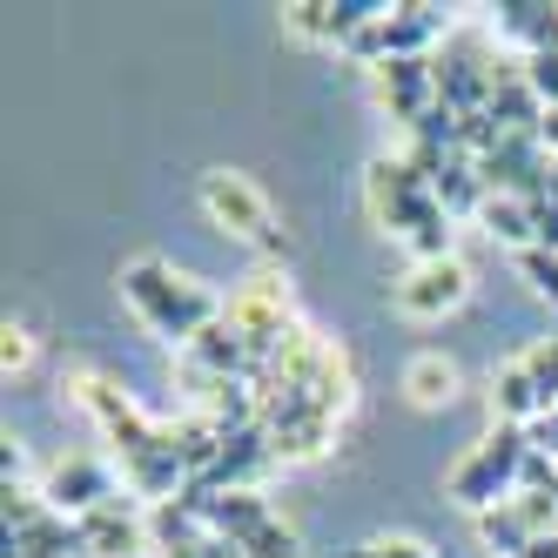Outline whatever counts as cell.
<instances>
[{"label": "cell", "mask_w": 558, "mask_h": 558, "mask_svg": "<svg viewBox=\"0 0 558 558\" xmlns=\"http://www.w3.org/2000/svg\"><path fill=\"white\" fill-rule=\"evenodd\" d=\"M114 492H108V471L95 464V458H68L54 477H48V505L54 511H74V518H88L95 505H108Z\"/></svg>", "instance_id": "30bf717a"}, {"label": "cell", "mask_w": 558, "mask_h": 558, "mask_svg": "<svg viewBox=\"0 0 558 558\" xmlns=\"http://www.w3.org/2000/svg\"><path fill=\"white\" fill-rule=\"evenodd\" d=\"M518 558H558V532H538L525 551H518Z\"/></svg>", "instance_id": "4dcf8cb0"}, {"label": "cell", "mask_w": 558, "mask_h": 558, "mask_svg": "<svg viewBox=\"0 0 558 558\" xmlns=\"http://www.w3.org/2000/svg\"><path fill=\"white\" fill-rule=\"evenodd\" d=\"M532 216H538V243H532V250H551V256H558V203H538Z\"/></svg>", "instance_id": "484cf974"}, {"label": "cell", "mask_w": 558, "mask_h": 558, "mask_svg": "<svg viewBox=\"0 0 558 558\" xmlns=\"http://www.w3.org/2000/svg\"><path fill=\"white\" fill-rule=\"evenodd\" d=\"M122 296L148 316V330L162 337V343H195V337H203L216 316H222L209 290L182 283V276H169L162 263H129V269H122Z\"/></svg>", "instance_id": "6da1fadb"}, {"label": "cell", "mask_w": 558, "mask_h": 558, "mask_svg": "<svg viewBox=\"0 0 558 558\" xmlns=\"http://www.w3.org/2000/svg\"><path fill=\"white\" fill-rule=\"evenodd\" d=\"M296 34H316V41H337V21H330V0H303V8H290Z\"/></svg>", "instance_id": "cb8c5ba5"}, {"label": "cell", "mask_w": 558, "mask_h": 558, "mask_svg": "<svg viewBox=\"0 0 558 558\" xmlns=\"http://www.w3.org/2000/svg\"><path fill=\"white\" fill-rule=\"evenodd\" d=\"M276 458V445H269V430L263 424H250V430H235V437H222V458H216V471H203L216 492H250L256 485V471Z\"/></svg>", "instance_id": "ba28073f"}, {"label": "cell", "mask_w": 558, "mask_h": 558, "mask_svg": "<svg viewBox=\"0 0 558 558\" xmlns=\"http://www.w3.org/2000/svg\"><path fill=\"white\" fill-rule=\"evenodd\" d=\"M203 203H209V216H216L222 229L250 235L256 250H269V256H283V250H290V235L276 229L269 203H263V195H256L243 175H203Z\"/></svg>", "instance_id": "277c9868"}, {"label": "cell", "mask_w": 558, "mask_h": 558, "mask_svg": "<svg viewBox=\"0 0 558 558\" xmlns=\"http://www.w3.org/2000/svg\"><path fill=\"white\" fill-rule=\"evenodd\" d=\"M538 148L558 162V108H545V114H538Z\"/></svg>", "instance_id": "83f0119b"}, {"label": "cell", "mask_w": 558, "mask_h": 558, "mask_svg": "<svg viewBox=\"0 0 558 558\" xmlns=\"http://www.w3.org/2000/svg\"><path fill=\"white\" fill-rule=\"evenodd\" d=\"M498 417L505 424H532V417H545V397H538V384H532V371L525 364H511V371H498Z\"/></svg>", "instance_id": "e0dca14e"}, {"label": "cell", "mask_w": 558, "mask_h": 558, "mask_svg": "<svg viewBox=\"0 0 558 558\" xmlns=\"http://www.w3.org/2000/svg\"><path fill=\"white\" fill-rule=\"evenodd\" d=\"M82 525V538H88V551L95 558H135L142 551V532H135V518H129V505H95L88 518H74Z\"/></svg>", "instance_id": "8fae6325"}, {"label": "cell", "mask_w": 558, "mask_h": 558, "mask_svg": "<svg viewBox=\"0 0 558 558\" xmlns=\"http://www.w3.org/2000/svg\"><path fill=\"white\" fill-rule=\"evenodd\" d=\"M0 364H8V371L27 364V337H21V330H8V343H0Z\"/></svg>", "instance_id": "f1b7e54d"}, {"label": "cell", "mask_w": 558, "mask_h": 558, "mask_svg": "<svg viewBox=\"0 0 558 558\" xmlns=\"http://www.w3.org/2000/svg\"><path fill=\"white\" fill-rule=\"evenodd\" d=\"M558 485V458L551 451H525V464H518V498L525 492H551Z\"/></svg>", "instance_id": "7402d4cb"}, {"label": "cell", "mask_w": 558, "mask_h": 558, "mask_svg": "<svg viewBox=\"0 0 558 558\" xmlns=\"http://www.w3.org/2000/svg\"><path fill=\"white\" fill-rule=\"evenodd\" d=\"M404 390L417 397V404H451L458 377H451V364H445V356H417V364H411V377H404Z\"/></svg>", "instance_id": "ac0fdd59"}, {"label": "cell", "mask_w": 558, "mask_h": 558, "mask_svg": "<svg viewBox=\"0 0 558 558\" xmlns=\"http://www.w3.org/2000/svg\"><path fill=\"white\" fill-rule=\"evenodd\" d=\"M82 397H88V411L101 417V430L114 437V445H122V458H129V464H142L148 451H162V445H169V430H155V424H148V417H142V411H135L114 384L88 377V384H82Z\"/></svg>", "instance_id": "5b68a950"}, {"label": "cell", "mask_w": 558, "mask_h": 558, "mask_svg": "<svg viewBox=\"0 0 558 558\" xmlns=\"http://www.w3.org/2000/svg\"><path fill=\"white\" fill-rule=\"evenodd\" d=\"M148 538H155V551H182V545H203V538H209V525H203V518H195L182 498H169V505H155Z\"/></svg>", "instance_id": "2e32d148"}, {"label": "cell", "mask_w": 558, "mask_h": 558, "mask_svg": "<svg viewBox=\"0 0 558 558\" xmlns=\"http://www.w3.org/2000/svg\"><path fill=\"white\" fill-rule=\"evenodd\" d=\"M430 195L445 203V216H477V209L492 203L485 182H477V162H471V155H451V162L430 175Z\"/></svg>", "instance_id": "4fadbf2b"}, {"label": "cell", "mask_w": 558, "mask_h": 558, "mask_svg": "<svg viewBox=\"0 0 558 558\" xmlns=\"http://www.w3.org/2000/svg\"><path fill=\"white\" fill-rule=\"evenodd\" d=\"M371 209H377V222H384V229L404 235V243H411L417 229L445 222V203H437L430 182L411 169V155H404V162H390V155H384V162L371 169Z\"/></svg>", "instance_id": "3957f363"}, {"label": "cell", "mask_w": 558, "mask_h": 558, "mask_svg": "<svg viewBox=\"0 0 558 558\" xmlns=\"http://www.w3.org/2000/svg\"><path fill=\"white\" fill-rule=\"evenodd\" d=\"M0 518H8V538H27V532H41L48 518H54V505H48V498H34V492H14V485H8V498H0Z\"/></svg>", "instance_id": "d6986e66"}, {"label": "cell", "mask_w": 558, "mask_h": 558, "mask_svg": "<svg viewBox=\"0 0 558 558\" xmlns=\"http://www.w3.org/2000/svg\"><path fill=\"white\" fill-rule=\"evenodd\" d=\"M203 525H209L216 538H235V545L250 551V545L276 525V518H269V498H263V492H222V498L203 511Z\"/></svg>", "instance_id": "9c48e42d"}, {"label": "cell", "mask_w": 558, "mask_h": 558, "mask_svg": "<svg viewBox=\"0 0 558 558\" xmlns=\"http://www.w3.org/2000/svg\"><path fill=\"white\" fill-rule=\"evenodd\" d=\"M498 27L511 34V41H525L532 54H558V8L551 0H505Z\"/></svg>", "instance_id": "7c38bea8"}, {"label": "cell", "mask_w": 558, "mask_h": 558, "mask_svg": "<svg viewBox=\"0 0 558 558\" xmlns=\"http://www.w3.org/2000/svg\"><path fill=\"white\" fill-rule=\"evenodd\" d=\"M464 290H471L464 263H458V256H445V263H417L404 283H397V303H404L411 316H437V310L464 303Z\"/></svg>", "instance_id": "8992f818"}, {"label": "cell", "mask_w": 558, "mask_h": 558, "mask_svg": "<svg viewBox=\"0 0 558 558\" xmlns=\"http://www.w3.org/2000/svg\"><path fill=\"white\" fill-rule=\"evenodd\" d=\"M518 269H525V283H532L538 296L558 303V256H551V250H525V256H518Z\"/></svg>", "instance_id": "44dd1931"}, {"label": "cell", "mask_w": 558, "mask_h": 558, "mask_svg": "<svg viewBox=\"0 0 558 558\" xmlns=\"http://www.w3.org/2000/svg\"><path fill=\"white\" fill-rule=\"evenodd\" d=\"M477 222H485L498 243H518V256L538 243V216H532V203H518V195H492V203L477 209Z\"/></svg>", "instance_id": "9a60e30c"}, {"label": "cell", "mask_w": 558, "mask_h": 558, "mask_svg": "<svg viewBox=\"0 0 558 558\" xmlns=\"http://www.w3.org/2000/svg\"><path fill=\"white\" fill-rule=\"evenodd\" d=\"M525 82L545 108H558V54H525Z\"/></svg>", "instance_id": "603a6c76"}, {"label": "cell", "mask_w": 558, "mask_h": 558, "mask_svg": "<svg viewBox=\"0 0 558 558\" xmlns=\"http://www.w3.org/2000/svg\"><path fill=\"white\" fill-rule=\"evenodd\" d=\"M162 558H203V545H182V551H162Z\"/></svg>", "instance_id": "1f68e13d"}, {"label": "cell", "mask_w": 558, "mask_h": 558, "mask_svg": "<svg viewBox=\"0 0 558 558\" xmlns=\"http://www.w3.org/2000/svg\"><path fill=\"white\" fill-rule=\"evenodd\" d=\"M525 371H532V384H538V397H545V411H558V343H538V350L525 356Z\"/></svg>", "instance_id": "ffe728a7"}, {"label": "cell", "mask_w": 558, "mask_h": 558, "mask_svg": "<svg viewBox=\"0 0 558 558\" xmlns=\"http://www.w3.org/2000/svg\"><path fill=\"white\" fill-rule=\"evenodd\" d=\"M364 558H430V551L411 538H377V545H364Z\"/></svg>", "instance_id": "4316f807"}, {"label": "cell", "mask_w": 558, "mask_h": 558, "mask_svg": "<svg viewBox=\"0 0 558 558\" xmlns=\"http://www.w3.org/2000/svg\"><path fill=\"white\" fill-rule=\"evenodd\" d=\"M203 558H250V551L235 545V538H216V532H209V538H203Z\"/></svg>", "instance_id": "f546056e"}, {"label": "cell", "mask_w": 558, "mask_h": 558, "mask_svg": "<svg viewBox=\"0 0 558 558\" xmlns=\"http://www.w3.org/2000/svg\"><path fill=\"white\" fill-rule=\"evenodd\" d=\"M250 558H296V532H290V525H269V532L250 545Z\"/></svg>", "instance_id": "d4e9b609"}, {"label": "cell", "mask_w": 558, "mask_h": 558, "mask_svg": "<svg viewBox=\"0 0 558 558\" xmlns=\"http://www.w3.org/2000/svg\"><path fill=\"white\" fill-rule=\"evenodd\" d=\"M477 538H485L492 551H505V558H518L538 532H532V518H525V505L518 498H505V505H492V511H477Z\"/></svg>", "instance_id": "5bb4252c"}, {"label": "cell", "mask_w": 558, "mask_h": 558, "mask_svg": "<svg viewBox=\"0 0 558 558\" xmlns=\"http://www.w3.org/2000/svg\"><path fill=\"white\" fill-rule=\"evenodd\" d=\"M377 88H384V108L397 114V122H417L424 108H437L430 54H417V61H384V68H377Z\"/></svg>", "instance_id": "52a82bcc"}, {"label": "cell", "mask_w": 558, "mask_h": 558, "mask_svg": "<svg viewBox=\"0 0 558 558\" xmlns=\"http://www.w3.org/2000/svg\"><path fill=\"white\" fill-rule=\"evenodd\" d=\"M525 451H532L525 424H498L485 445H477V451L451 471V498L471 505V511L505 505V492H518V464H525Z\"/></svg>", "instance_id": "7a4b0ae2"}, {"label": "cell", "mask_w": 558, "mask_h": 558, "mask_svg": "<svg viewBox=\"0 0 558 558\" xmlns=\"http://www.w3.org/2000/svg\"><path fill=\"white\" fill-rule=\"evenodd\" d=\"M551 498H558V485H551Z\"/></svg>", "instance_id": "d6a6232c"}]
</instances>
